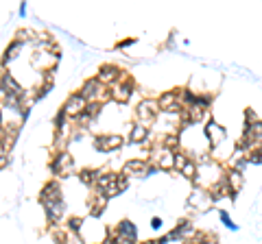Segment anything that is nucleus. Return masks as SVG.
<instances>
[{"mask_svg":"<svg viewBox=\"0 0 262 244\" xmlns=\"http://www.w3.org/2000/svg\"><path fill=\"white\" fill-rule=\"evenodd\" d=\"M79 94H81L85 98V103H105V101H109V88H105L103 83H98L96 81V76L94 78H88V81L83 83V88L79 90Z\"/></svg>","mask_w":262,"mask_h":244,"instance_id":"f257e3e1","label":"nucleus"},{"mask_svg":"<svg viewBox=\"0 0 262 244\" xmlns=\"http://www.w3.org/2000/svg\"><path fill=\"white\" fill-rule=\"evenodd\" d=\"M134 88H136V85H134V78H129L127 74H122L120 81H116V83L109 88V98H111L114 103L124 105V103L131 101V96H134V92H136Z\"/></svg>","mask_w":262,"mask_h":244,"instance_id":"f03ea898","label":"nucleus"},{"mask_svg":"<svg viewBox=\"0 0 262 244\" xmlns=\"http://www.w3.org/2000/svg\"><path fill=\"white\" fill-rule=\"evenodd\" d=\"M162 111H160V105H157V101H151V98H144V101L136 107V118H138V122L140 124H147V127H151L155 120H157V116H160Z\"/></svg>","mask_w":262,"mask_h":244,"instance_id":"7ed1b4c3","label":"nucleus"},{"mask_svg":"<svg viewBox=\"0 0 262 244\" xmlns=\"http://www.w3.org/2000/svg\"><path fill=\"white\" fill-rule=\"evenodd\" d=\"M50 173L55 177H61V179L75 173V159L70 157L68 150H66V153H57L50 159Z\"/></svg>","mask_w":262,"mask_h":244,"instance_id":"20e7f679","label":"nucleus"},{"mask_svg":"<svg viewBox=\"0 0 262 244\" xmlns=\"http://www.w3.org/2000/svg\"><path fill=\"white\" fill-rule=\"evenodd\" d=\"M173 159H175V153H170L168 148H164L162 144L149 148V164H153L160 170H173Z\"/></svg>","mask_w":262,"mask_h":244,"instance_id":"39448f33","label":"nucleus"},{"mask_svg":"<svg viewBox=\"0 0 262 244\" xmlns=\"http://www.w3.org/2000/svg\"><path fill=\"white\" fill-rule=\"evenodd\" d=\"M186 203H188V207L196 209V212H208V209L214 205L212 199H210V192H208L206 188H199V186L192 188V192L188 194V201Z\"/></svg>","mask_w":262,"mask_h":244,"instance_id":"423d86ee","label":"nucleus"},{"mask_svg":"<svg viewBox=\"0 0 262 244\" xmlns=\"http://www.w3.org/2000/svg\"><path fill=\"white\" fill-rule=\"evenodd\" d=\"M124 144V140L120 135H114V133H101L94 137V148L98 153H114Z\"/></svg>","mask_w":262,"mask_h":244,"instance_id":"0eeeda50","label":"nucleus"},{"mask_svg":"<svg viewBox=\"0 0 262 244\" xmlns=\"http://www.w3.org/2000/svg\"><path fill=\"white\" fill-rule=\"evenodd\" d=\"M85 107H88L85 98H83L81 94H79V92H75V94H70V96H68V101L63 103V107H61V109H63V114L68 116L70 120H77V118L85 111Z\"/></svg>","mask_w":262,"mask_h":244,"instance_id":"6e6552de","label":"nucleus"},{"mask_svg":"<svg viewBox=\"0 0 262 244\" xmlns=\"http://www.w3.org/2000/svg\"><path fill=\"white\" fill-rule=\"evenodd\" d=\"M157 105H160V111L164 114H179L181 111V103H179V94H177V90H168L164 92V94L157 98Z\"/></svg>","mask_w":262,"mask_h":244,"instance_id":"1a4fd4ad","label":"nucleus"},{"mask_svg":"<svg viewBox=\"0 0 262 244\" xmlns=\"http://www.w3.org/2000/svg\"><path fill=\"white\" fill-rule=\"evenodd\" d=\"M120 76H122L120 68H118V65H111V63L101 65V68H98V72H96V81L103 83L105 88H111V85H114L116 81H120Z\"/></svg>","mask_w":262,"mask_h":244,"instance_id":"9d476101","label":"nucleus"},{"mask_svg":"<svg viewBox=\"0 0 262 244\" xmlns=\"http://www.w3.org/2000/svg\"><path fill=\"white\" fill-rule=\"evenodd\" d=\"M44 212H46V222H48V227H57L63 218V212H66L63 199L52 201V203H44Z\"/></svg>","mask_w":262,"mask_h":244,"instance_id":"9b49d317","label":"nucleus"},{"mask_svg":"<svg viewBox=\"0 0 262 244\" xmlns=\"http://www.w3.org/2000/svg\"><path fill=\"white\" fill-rule=\"evenodd\" d=\"M203 135H206V140L210 142V146H219L221 142H225L227 131H225V127H221V124H216L214 120H210V122H206V127H203Z\"/></svg>","mask_w":262,"mask_h":244,"instance_id":"f8f14e48","label":"nucleus"},{"mask_svg":"<svg viewBox=\"0 0 262 244\" xmlns=\"http://www.w3.org/2000/svg\"><path fill=\"white\" fill-rule=\"evenodd\" d=\"M0 92H3L5 98H11V96H24V88L20 85L16 78H13L9 72H3L0 76Z\"/></svg>","mask_w":262,"mask_h":244,"instance_id":"ddd939ff","label":"nucleus"},{"mask_svg":"<svg viewBox=\"0 0 262 244\" xmlns=\"http://www.w3.org/2000/svg\"><path fill=\"white\" fill-rule=\"evenodd\" d=\"M147 170H149V161L147 159H129L124 161L122 166V175L124 177H138V179H144L147 177Z\"/></svg>","mask_w":262,"mask_h":244,"instance_id":"4468645a","label":"nucleus"},{"mask_svg":"<svg viewBox=\"0 0 262 244\" xmlns=\"http://www.w3.org/2000/svg\"><path fill=\"white\" fill-rule=\"evenodd\" d=\"M52 201H61V183L57 179H52L48 183H44L42 192H39V203H52Z\"/></svg>","mask_w":262,"mask_h":244,"instance_id":"2eb2a0df","label":"nucleus"},{"mask_svg":"<svg viewBox=\"0 0 262 244\" xmlns=\"http://www.w3.org/2000/svg\"><path fill=\"white\" fill-rule=\"evenodd\" d=\"M208 192H210V199H212V203L225 199V196H227V199H232V201H236V194L232 192V190H229V186L225 183V179H223V177H221L219 181L212 183V188H210Z\"/></svg>","mask_w":262,"mask_h":244,"instance_id":"dca6fc26","label":"nucleus"},{"mask_svg":"<svg viewBox=\"0 0 262 244\" xmlns=\"http://www.w3.org/2000/svg\"><path fill=\"white\" fill-rule=\"evenodd\" d=\"M192 235H194V229L190 225V220H183L170 233H166V238H168V242H175V240L183 242V240H192Z\"/></svg>","mask_w":262,"mask_h":244,"instance_id":"f3484780","label":"nucleus"},{"mask_svg":"<svg viewBox=\"0 0 262 244\" xmlns=\"http://www.w3.org/2000/svg\"><path fill=\"white\" fill-rule=\"evenodd\" d=\"M223 179H225V183L229 186V190L238 196V192L242 190V186H245V175L238 173V170H234V168H227L225 173H223Z\"/></svg>","mask_w":262,"mask_h":244,"instance_id":"a211bd4d","label":"nucleus"},{"mask_svg":"<svg viewBox=\"0 0 262 244\" xmlns=\"http://www.w3.org/2000/svg\"><path fill=\"white\" fill-rule=\"evenodd\" d=\"M114 233L116 235H120V238H124V240H129V242H136L138 244V227L134 225L131 220H120L116 225V229H114Z\"/></svg>","mask_w":262,"mask_h":244,"instance_id":"6ab92c4d","label":"nucleus"},{"mask_svg":"<svg viewBox=\"0 0 262 244\" xmlns=\"http://www.w3.org/2000/svg\"><path fill=\"white\" fill-rule=\"evenodd\" d=\"M107 203H109V199L105 194H101V192H96V194H92L90 196V201H88V207H90V214L92 216H103V212L107 209Z\"/></svg>","mask_w":262,"mask_h":244,"instance_id":"aec40b11","label":"nucleus"},{"mask_svg":"<svg viewBox=\"0 0 262 244\" xmlns=\"http://www.w3.org/2000/svg\"><path fill=\"white\" fill-rule=\"evenodd\" d=\"M149 142V127L147 124H131V131H129V144H147Z\"/></svg>","mask_w":262,"mask_h":244,"instance_id":"412c9836","label":"nucleus"},{"mask_svg":"<svg viewBox=\"0 0 262 244\" xmlns=\"http://www.w3.org/2000/svg\"><path fill=\"white\" fill-rule=\"evenodd\" d=\"M116 179H118V173H101V177L96 179L94 190H96V192H101V194H105L116 183Z\"/></svg>","mask_w":262,"mask_h":244,"instance_id":"4be33fe9","label":"nucleus"},{"mask_svg":"<svg viewBox=\"0 0 262 244\" xmlns=\"http://www.w3.org/2000/svg\"><path fill=\"white\" fill-rule=\"evenodd\" d=\"M22 48H24V42H20V39H13V42L9 44V48L5 50V57H3V68L7 63H11L13 59H16L20 52H22Z\"/></svg>","mask_w":262,"mask_h":244,"instance_id":"5701e85b","label":"nucleus"},{"mask_svg":"<svg viewBox=\"0 0 262 244\" xmlns=\"http://www.w3.org/2000/svg\"><path fill=\"white\" fill-rule=\"evenodd\" d=\"M98 177H101V170H96V168H83V170H79V181L85 183V186H90V188L96 186Z\"/></svg>","mask_w":262,"mask_h":244,"instance_id":"b1692460","label":"nucleus"},{"mask_svg":"<svg viewBox=\"0 0 262 244\" xmlns=\"http://www.w3.org/2000/svg\"><path fill=\"white\" fill-rule=\"evenodd\" d=\"M196 173H199V166H196V161L194 159H190L186 166L181 168V177L183 179H188V181H192V183H196Z\"/></svg>","mask_w":262,"mask_h":244,"instance_id":"393cba45","label":"nucleus"},{"mask_svg":"<svg viewBox=\"0 0 262 244\" xmlns=\"http://www.w3.org/2000/svg\"><path fill=\"white\" fill-rule=\"evenodd\" d=\"M179 142H181V140H179V135H177V133H168V135L162 137L160 144H162L164 148H168L170 153H177V150H179Z\"/></svg>","mask_w":262,"mask_h":244,"instance_id":"a878e982","label":"nucleus"},{"mask_svg":"<svg viewBox=\"0 0 262 244\" xmlns=\"http://www.w3.org/2000/svg\"><path fill=\"white\" fill-rule=\"evenodd\" d=\"M192 240L196 242V244H221V240L216 238L214 233H210V231H194V235H192Z\"/></svg>","mask_w":262,"mask_h":244,"instance_id":"bb28decb","label":"nucleus"},{"mask_svg":"<svg viewBox=\"0 0 262 244\" xmlns=\"http://www.w3.org/2000/svg\"><path fill=\"white\" fill-rule=\"evenodd\" d=\"M188 161H190V157H188L186 153H181V150H177V153H175V159H173V170L181 173V168L186 166Z\"/></svg>","mask_w":262,"mask_h":244,"instance_id":"cd10ccee","label":"nucleus"},{"mask_svg":"<svg viewBox=\"0 0 262 244\" xmlns=\"http://www.w3.org/2000/svg\"><path fill=\"white\" fill-rule=\"evenodd\" d=\"M245 159H247V164H255V166H260L262 164V148L249 150V153L245 155Z\"/></svg>","mask_w":262,"mask_h":244,"instance_id":"c85d7f7f","label":"nucleus"},{"mask_svg":"<svg viewBox=\"0 0 262 244\" xmlns=\"http://www.w3.org/2000/svg\"><path fill=\"white\" fill-rule=\"evenodd\" d=\"M101 111H103V105L101 103H90L88 107H85V114H88L92 120H96V118L101 116Z\"/></svg>","mask_w":262,"mask_h":244,"instance_id":"c756f323","label":"nucleus"},{"mask_svg":"<svg viewBox=\"0 0 262 244\" xmlns=\"http://www.w3.org/2000/svg\"><path fill=\"white\" fill-rule=\"evenodd\" d=\"M219 218H221L223 225H225V227L229 229V231H238V225H236V222H234L232 218H229V214H227V212H219Z\"/></svg>","mask_w":262,"mask_h":244,"instance_id":"7c9ffc66","label":"nucleus"},{"mask_svg":"<svg viewBox=\"0 0 262 244\" xmlns=\"http://www.w3.org/2000/svg\"><path fill=\"white\" fill-rule=\"evenodd\" d=\"M81 227H83V218H79V216H72V218L68 220V231L79 233L81 231Z\"/></svg>","mask_w":262,"mask_h":244,"instance_id":"2f4dec72","label":"nucleus"},{"mask_svg":"<svg viewBox=\"0 0 262 244\" xmlns=\"http://www.w3.org/2000/svg\"><path fill=\"white\" fill-rule=\"evenodd\" d=\"M66 120H68V116L63 114V109H59V114L55 118V133H61V129L66 127Z\"/></svg>","mask_w":262,"mask_h":244,"instance_id":"473e14b6","label":"nucleus"},{"mask_svg":"<svg viewBox=\"0 0 262 244\" xmlns=\"http://www.w3.org/2000/svg\"><path fill=\"white\" fill-rule=\"evenodd\" d=\"M116 188H118V192H124V190L129 188V177H124L122 173H118V179H116Z\"/></svg>","mask_w":262,"mask_h":244,"instance_id":"72a5a7b5","label":"nucleus"},{"mask_svg":"<svg viewBox=\"0 0 262 244\" xmlns=\"http://www.w3.org/2000/svg\"><path fill=\"white\" fill-rule=\"evenodd\" d=\"M52 238H55V244H68V233L66 231L55 229V231H52Z\"/></svg>","mask_w":262,"mask_h":244,"instance_id":"f704fd0d","label":"nucleus"},{"mask_svg":"<svg viewBox=\"0 0 262 244\" xmlns=\"http://www.w3.org/2000/svg\"><path fill=\"white\" fill-rule=\"evenodd\" d=\"M136 42H138L136 37H129V39H124V42H120V44H118V48H127V46H131V44H136Z\"/></svg>","mask_w":262,"mask_h":244,"instance_id":"c9c22d12","label":"nucleus"},{"mask_svg":"<svg viewBox=\"0 0 262 244\" xmlns=\"http://www.w3.org/2000/svg\"><path fill=\"white\" fill-rule=\"evenodd\" d=\"M9 161H11V159H9V155H5V157H0V170H3L5 166H9Z\"/></svg>","mask_w":262,"mask_h":244,"instance_id":"e433bc0d","label":"nucleus"},{"mask_svg":"<svg viewBox=\"0 0 262 244\" xmlns=\"http://www.w3.org/2000/svg\"><path fill=\"white\" fill-rule=\"evenodd\" d=\"M151 227H153V229H160V227H162V218H157V216H155V218L151 220Z\"/></svg>","mask_w":262,"mask_h":244,"instance_id":"4c0bfd02","label":"nucleus"},{"mask_svg":"<svg viewBox=\"0 0 262 244\" xmlns=\"http://www.w3.org/2000/svg\"><path fill=\"white\" fill-rule=\"evenodd\" d=\"M5 155H9V150H7L5 140H3V142H0V157H5Z\"/></svg>","mask_w":262,"mask_h":244,"instance_id":"58836bf2","label":"nucleus"},{"mask_svg":"<svg viewBox=\"0 0 262 244\" xmlns=\"http://www.w3.org/2000/svg\"><path fill=\"white\" fill-rule=\"evenodd\" d=\"M24 13H26V5L22 3V5H20V16H24Z\"/></svg>","mask_w":262,"mask_h":244,"instance_id":"ea45409f","label":"nucleus"},{"mask_svg":"<svg viewBox=\"0 0 262 244\" xmlns=\"http://www.w3.org/2000/svg\"><path fill=\"white\" fill-rule=\"evenodd\" d=\"M140 244H160L157 240H147V242H140Z\"/></svg>","mask_w":262,"mask_h":244,"instance_id":"a19ab883","label":"nucleus"},{"mask_svg":"<svg viewBox=\"0 0 262 244\" xmlns=\"http://www.w3.org/2000/svg\"><path fill=\"white\" fill-rule=\"evenodd\" d=\"M181 244H196V242H194V240H183Z\"/></svg>","mask_w":262,"mask_h":244,"instance_id":"79ce46f5","label":"nucleus"}]
</instances>
